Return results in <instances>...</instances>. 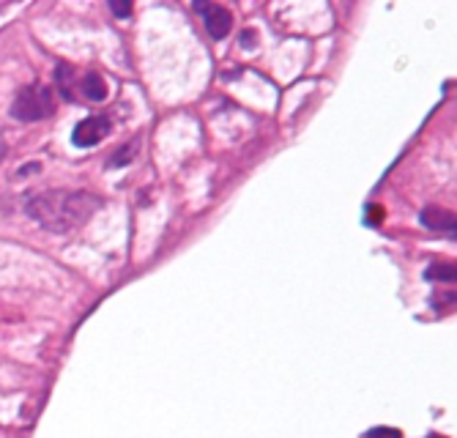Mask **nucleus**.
I'll list each match as a JSON object with an SVG mask.
<instances>
[{
	"instance_id": "4",
	"label": "nucleus",
	"mask_w": 457,
	"mask_h": 438,
	"mask_svg": "<svg viewBox=\"0 0 457 438\" xmlns=\"http://www.w3.org/2000/svg\"><path fill=\"white\" fill-rule=\"evenodd\" d=\"M195 8L203 14V25L209 30L211 38H225L233 27V16L225 5H217V3H195Z\"/></svg>"
},
{
	"instance_id": "5",
	"label": "nucleus",
	"mask_w": 457,
	"mask_h": 438,
	"mask_svg": "<svg viewBox=\"0 0 457 438\" xmlns=\"http://www.w3.org/2000/svg\"><path fill=\"white\" fill-rule=\"evenodd\" d=\"M80 88H82V93H85L91 102H104L107 93H110V91H107V82H104V77H102L99 71H85Z\"/></svg>"
},
{
	"instance_id": "7",
	"label": "nucleus",
	"mask_w": 457,
	"mask_h": 438,
	"mask_svg": "<svg viewBox=\"0 0 457 438\" xmlns=\"http://www.w3.org/2000/svg\"><path fill=\"white\" fill-rule=\"evenodd\" d=\"M137 151H140V137H134V140H129L124 148H118L115 157H110V168H124V165H129Z\"/></svg>"
},
{
	"instance_id": "11",
	"label": "nucleus",
	"mask_w": 457,
	"mask_h": 438,
	"mask_svg": "<svg viewBox=\"0 0 457 438\" xmlns=\"http://www.w3.org/2000/svg\"><path fill=\"white\" fill-rule=\"evenodd\" d=\"M367 222H370V224H378V222H384V211H378V209L373 206V209H370V219H367Z\"/></svg>"
},
{
	"instance_id": "1",
	"label": "nucleus",
	"mask_w": 457,
	"mask_h": 438,
	"mask_svg": "<svg viewBox=\"0 0 457 438\" xmlns=\"http://www.w3.org/2000/svg\"><path fill=\"white\" fill-rule=\"evenodd\" d=\"M102 209V198L85 189H49L33 195L25 214L49 233H71Z\"/></svg>"
},
{
	"instance_id": "8",
	"label": "nucleus",
	"mask_w": 457,
	"mask_h": 438,
	"mask_svg": "<svg viewBox=\"0 0 457 438\" xmlns=\"http://www.w3.org/2000/svg\"><path fill=\"white\" fill-rule=\"evenodd\" d=\"M425 277L427 279H433V282H455V263H433L427 271H425Z\"/></svg>"
},
{
	"instance_id": "12",
	"label": "nucleus",
	"mask_w": 457,
	"mask_h": 438,
	"mask_svg": "<svg viewBox=\"0 0 457 438\" xmlns=\"http://www.w3.org/2000/svg\"><path fill=\"white\" fill-rule=\"evenodd\" d=\"M241 44H244V47H255V33H249V30L241 33Z\"/></svg>"
},
{
	"instance_id": "10",
	"label": "nucleus",
	"mask_w": 457,
	"mask_h": 438,
	"mask_svg": "<svg viewBox=\"0 0 457 438\" xmlns=\"http://www.w3.org/2000/svg\"><path fill=\"white\" fill-rule=\"evenodd\" d=\"M110 8H113V14H118V16H129V14H132V5H129V3H118V0H113Z\"/></svg>"
},
{
	"instance_id": "3",
	"label": "nucleus",
	"mask_w": 457,
	"mask_h": 438,
	"mask_svg": "<svg viewBox=\"0 0 457 438\" xmlns=\"http://www.w3.org/2000/svg\"><path fill=\"white\" fill-rule=\"evenodd\" d=\"M110 129H113V124H110L107 115H91V118L77 124L71 140H74L77 148H91V146H99L110 135Z\"/></svg>"
},
{
	"instance_id": "6",
	"label": "nucleus",
	"mask_w": 457,
	"mask_h": 438,
	"mask_svg": "<svg viewBox=\"0 0 457 438\" xmlns=\"http://www.w3.org/2000/svg\"><path fill=\"white\" fill-rule=\"evenodd\" d=\"M422 222L433 230H449V233L455 230V214L447 209H438V206H427L422 211Z\"/></svg>"
},
{
	"instance_id": "9",
	"label": "nucleus",
	"mask_w": 457,
	"mask_h": 438,
	"mask_svg": "<svg viewBox=\"0 0 457 438\" xmlns=\"http://www.w3.org/2000/svg\"><path fill=\"white\" fill-rule=\"evenodd\" d=\"M367 438H403L400 430H395V428H375V430H370Z\"/></svg>"
},
{
	"instance_id": "2",
	"label": "nucleus",
	"mask_w": 457,
	"mask_h": 438,
	"mask_svg": "<svg viewBox=\"0 0 457 438\" xmlns=\"http://www.w3.org/2000/svg\"><path fill=\"white\" fill-rule=\"evenodd\" d=\"M52 113H55V93L49 85H27L11 102V118H16L22 124L44 121Z\"/></svg>"
}]
</instances>
